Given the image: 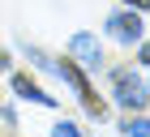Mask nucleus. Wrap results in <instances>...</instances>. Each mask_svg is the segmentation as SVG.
I'll use <instances>...</instances> for the list:
<instances>
[{"mask_svg": "<svg viewBox=\"0 0 150 137\" xmlns=\"http://www.w3.org/2000/svg\"><path fill=\"white\" fill-rule=\"evenodd\" d=\"M129 4H137V9H150V0H129Z\"/></svg>", "mask_w": 150, "mask_h": 137, "instance_id": "9", "label": "nucleus"}, {"mask_svg": "<svg viewBox=\"0 0 150 137\" xmlns=\"http://www.w3.org/2000/svg\"><path fill=\"white\" fill-rule=\"evenodd\" d=\"M52 137H81V133H77V129H73V124H64V120H60V124L52 129Z\"/></svg>", "mask_w": 150, "mask_h": 137, "instance_id": "7", "label": "nucleus"}, {"mask_svg": "<svg viewBox=\"0 0 150 137\" xmlns=\"http://www.w3.org/2000/svg\"><path fill=\"white\" fill-rule=\"evenodd\" d=\"M142 64H150V43H146V47H142Z\"/></svg>", "mask_w": 150, "mask_h": 137, "instance_id": "8", "label": "nucleus"}, {"mask_svg": "<svg viewBox=\"0 0 150 137\" xmlns=\"http://www.w3.org/2000/svg\"><path fill=\"white\" fill-rule=\"evenodd\" d=\"M125 133H129V137H150V120H129Z\"/></svg>", "mask_w": 150, "mask_h": 137, "instance_id": "6", "label": "nucleus"}, {"mask_svg": "<svg viewBox=\"0 0 150 137\" xmlns=\"http://www.w3.org/2000/svg\"><path fill=\"white\" fill-rule=\"evenodd\" d=\"M69 52H73L86 68H99V64H103V47H99V39H94V34H73Z\"/></svg>", "mask_w": 150, "mask_h": 137, "instance_id": "3", "label": "nucleus"}, {"mask_svg": "<svg viewBox=\"0 0 150 137\" xmlns=\"http://www.w3.org/2000/svg\"><path fill=\"white\" fill-rule=\"evenodd\" d=\"M56 73H60L64 81H69V86H73L77 94H81V103H86V112H90V116H103V103L94 99V90L86 86V77L77 73V64H56Z\"/></svg>", "mask_w": 150, "mask_h": 137, "instance_id": "2", "label": "nucleus"}, {"mask_svg": "<svg viewBox=\"0 0 150 137\" xmlns=\"http://www.w3.org/2000/svg\"><path fill=\"white\" fill-rule=\"evenodd\" d=\"M13 90L22 94V99H30V103H56V99H47L39 86H30V77H13Z\"/></svg>", "mask_w": 150, "mask_h": 137, "instance_id": "5", "label": "nucleus"}, {"mask_svg": "<svg viewBox=\"0 0 150 137\" xmlns=\"http://www.w3.org/2000/svg\"><path fill=\"white\" fill-rule=\"evenodd\" d=\"M4 64H9V56H4V52H0V68H4Z\"/></svg>", "mask_w": 150, "mask_h": 137, "instance_id": "10", "label": "nucleus"}, {"mask_svg": "<svg viewBox=\"0 0 150 137\" xmlns=\"http://www.w3.org/2000/svg\"><path fill=\"white\" fill-rule=\"evenodd\" d=\"M116 103H125V107H142L146 103V86L129 68H116Z\"/></svg>", "mask_w": 150, "mask_h": 137, "instance_id": "1", "label": "nucleus"}, {"mask_svg": "<svg viewBox=\"0 0 150 137\" xmlns=\"http://www.w3.org/2000/svg\"><path fill=\"white\" fill-rule=\"evenodd\" d=\"M107 30H112V39H120V43H137V39H142V22L133 17V13L107 17Z\"/></svg>", "mask_w": 150, "mask_h": 137, "instance_id": "4", "label": "nucleus"}]
</instances>
